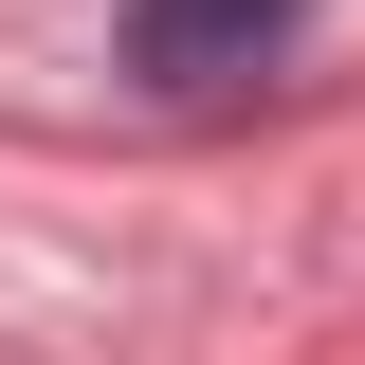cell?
<instances>
[{"instance_id": "obj_1", "label": "cell", "mask_w": 365, "mask_h": 365, "mask_svg": "<svg viewBox=\"0 0 365 365\" xmlns=\"http://www.w3.org/2000/svg\"><path fill=\"white\" fill-rule=\"evenodd\" d=\"M292 37H311V0H128V73H165V91H237Z\"/></svg>"}]
</instances>
